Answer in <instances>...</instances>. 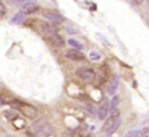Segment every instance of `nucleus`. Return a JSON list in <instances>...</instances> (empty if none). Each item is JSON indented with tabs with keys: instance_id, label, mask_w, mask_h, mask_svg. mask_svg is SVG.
Here are the masks:
<instances>
[{
	"instance_id": "7",
	"label": "nucleus",
	"mask_w": 149,
	"mask_h": 137,
	"mask_svg": "<svg viewBox=\"0 0 149 137\" xmlns=\"http://www.w3.org/2000/svg\"><path fill=\"white\" fill-rule=\"evenodd\" d=\"M41 29H43V31L45 34H47L48 36H52V35H55V34H57V29H56V27L53 26V24H51L50 22H41Z\"/></svg>"
},
{
	"instance_id": "10",
	"label": "nucleus",
	"mask_w": 149,
	"mask_h": 137,
	"mask_svg": "<svg viewBox=\"0 0 149 137\" xmlns=\"http://www.w3.org/2000/svg\"><path fill=\"white\" fill-rule=\"evenodd\" d=\"M38 9H39V7H38L37 5H35L33 3L26 4V5L20 7V12H22V13L28 15V14H31V13H33V12H36Z\"/></svg>"
},
{
	"instance_id": "12",
	"label": "nucleus",
	"mask_w": 149,
	"mask_h": 137,
	"mask_svg": "<svg viewBox=\"0 0 149 137\" xmlns=\"http://www.w3.org/2000/svg\"><path fill=\"white\" fill-rule=\"evenodd\" d=\"M119 118H113V117H110L108 120H107V122L104 123V127H102V131H104V132H107L108 130H110L111 128H112V126L115 124V122L118 120Z\"/></svg>"
},
{
	"instance_id": "5",
	"label": "nucleus",
	"mask_w": 149,
	"mask_h": 137,
	"mask_svg": "<svg viewBox=\"0 0 149 137\" xmlns=\"http://www.w3.org/2000/svg\"><path fill=\"white\" fill-rule=\"evenodd\" d=\"M109 100L107 96H104L102 100V102H100V107H98L97 109V112H96V114H97V117L100 120H104L107 117V115H108V112H109Z\"/></svg>"
},
{
	"instance_id": "15",
	"label": "nucleus",
	"mask_w": 149,
	"mask_h": 137,
	"mask_svg": "<svg viewBox=\"0 0 149 137\" xmlns=\"http://www.w3.org/2000/svg\"><path fill=\"white\" fill-rule=\"evenodd\" d=\"M120 124H121V120H120V118H119V119L117 120L116 122H115V124H114V125L112 126V128H111L110 130H108V131L106 132V133H107V135H108V136H110V135H112V134L114 133V132H116V130L119 128Z\"/></svg>"
},
{
	"instance_id": "21",
	"label": "nucleus",
	"mask_w": 149,
	"mask_h": 137,
	"mask_svg": "<svg viewBox=\"0 0 149 137\" xmlns=\"http://www.w3.org/2000/svg\"><path fill=\"white\" fill-rule=\"evenodd\" d=\"M144 0H132V4L135 6H139L140 4H142V2H143Z\"/></svg>"
},
{
	"instance_id": "20",
	"label": "nucleus",
	"mask_w": 149,
	"mask_h": 137,
	"mask_svg": "<svg viewBox=\"0 0 149 137\" xmlns=\"http://www.w3.org/2000/svg\"><path fill=\"white\" fill-rule=\"evenodd\" d=\"M141 137H149V128H145V129L142 130Z\"/></svg>"
},
{
	"instance_id": "18",
	"label": "nucleus",
	"mask_w": 149,
	"mask_h": 137,
	"mask_svg": "<svg viewBox=\"0 0 149 137\" xmlns=\"http://www.w3.org/2000/svg\"><path fill=\"white\" fill-rule=\"evenodd\" d=\"M5 13H6V7H5V5L0 1V17L5 15Z\"/></svg>"
},
{
	"instance_id": "1",
	"label": "nucleus",
	"mask_w": 149,
	"mask_h": 137,
	"mask_svg": "<svg viewBox=\"0 0 149 137\" xmlns=\"http://www.w3.org/2000/svg\"><path fill=\"white\" fill-rule=\"evenodd\" d=\"M10 106L17 109L18 111L22 112L26 117L31 118V119H33L38 114L37 109L33 106L29 105V104H24V103H22V102H19V101H12V102H10Z\"/></svg>"
},
{
	"instance_id": "13",
	"label": "nucleus",
	"mask_w": 149,
	"mask_h": 137,
	"mask_svg": "<svg viewBox=\"0 0 149 137\" xmlns=\"http://www.w3.org/2000/svg\"><path fill=\"white\" fill-rule=\"evenodd\" d=\"M10 3H12L13 5L15 6H22L26 5V4H31V3H35L36 0H9Z\"/></svg>"
},
{
	"instance_id": "19",
	"label": "nucleus",
	"mask_w": 149,
	"mask_h": 137,
	"mask_svg": "<svg viewBox=\"0 0 149 137\" xmlns=\"http://www.w3.org/2000/svg\"><path fill=\"white\" fill-rule=\"evenodd\" d=\"M139 134H140L139 131H131V132H128L125 137H139Z\"/></svg>"
},
{
	"instance_id": "9",
	"label": "nucleus",
	"mask_w": 149,
	"mask_h": 137,
	"mask_svg": "<svg viewBox=\"0 0 149 137\" xmlns=\"http://www.w3.org/2000/svg\"><path fill=\"white\" fill-rule=\"evenodd\" d=\"M26 18V14L22 13V12H17L15 13L11 18H10V24H19L22 22H24Z\"/></svg>"
},
{
	"instance_id": "2",
	"label": "nucleus",
	"mask_w": 149,
	"mask_h": 137,
	"mask_svg": "<svg viewBox=\"0 0 149 137\" xmlns=\"http://www.w3.org/2000/svg\"><path fill=\"white\" fill-rule=\"evenodd\" d=\"M33 132L39 137H50L53 134L52 127L45 121H38L33 125Z\"/></svg>"
},
{
	"instance_id": "22",
	"label": "nucleus",
	"mask_w": 149,
	"mask_h": 137,
	"mask_svg": "<svg viewBox=\"0 0 149 137\" xmlns=\"http://www.w3.org/2000/svg\"><path fill=\"white\" fill-rule=\"evenodd\" d=\"M147 2H148V5H149V0H147Z\"/></svg>"
},
{
	"instance_id": "8",
	"label": "nucleus",
	"mask_w": 149,
	"mask_h": 137,
	"mask_svg": "<svg viewBox=\"0 0 149 137\" xmlns=\"http://www.w3.org/2000/svg\"><path fill=\"white\" fill-rule=\"evenodd\" d=\"M118 84H119V76L118 75H114V77H113V79L111 80L110 84L108 86V94L114 96L117 90V87H118Z\"/></svg>"
},
{
	"instance_id": "16",
	"label": "nucleus",
	"mask_w": 149,
	"mask_h": 137,
	"mask_svg": "<svg viewBox=\"0 0 149 137\" xmlns=\"http://www.w3.org/2000/svg\"><path fill=\"white\" fill-rule=\"evenodd\" d=\"M119 105V96H115L114 98L112 99L111 101V104H109V110H113V109H116L117 106Z\"/></svg>"
},
{
	"instance_id": "6",
	"label": "nucleus",
	"mask_w": 149,
	"mask_h": 137,
	"mask_svg": "<svg viewBox=\"0 0 149 137\" xmlns=\"http://www.w3.org/2000/svg\"><path fill=\"white\" fill-rule=\"evenodd\" d=\"M67 58H69L70 60L73 61H82L85 59V56L81 53L79 50H75V49H70L67 51L66 53Z\"/></svg>"
},
{
	"instance_id": "14",
	"label": "nucleus",
	"mask_w": 149,
	"mask_h": 137,
	"mask_svg": "<svg viewBox=\"0 0 149 137\" xmlns=\"http://www.w3.org/2000/svg\"><path fill=\"white\" fill-rule=\"evenodd\" d=\"M68 44L70 47H72L73 49H75V50H79V51H80L81 49H83L82 44L79 43L78 41H76V40H74V39H69Z\"/></svg>"
},
{
	"instance_id": "3",
	"label": "nucleus",
	"mask_w": 149,
	"mask_h": 137,
	"mask_svg": "<svg viewBox=\"0 0 149 137\" xmlns=\"http://www.w3.org/2000/svg\"><path fill=\"white\" fill-rule=\"evenodd\" d=\"M75 73H76V75L79 78L85 81H92L95 78V72H94V70H92L90 68L79 67V68L76 69Z\"/></svg>"
},
{
	"instance_id": "17",
	"label": "nucleus",
	"mask_w": 149,
	"mask_h": 137,
	"mask_svg": "<svg viewBox=\"0 0 149 137\" xmlns=\"http://www.w3.org/2000/svg\"><path fill=\"white\" fill-rule=\"evenodd\" d=\"M100 54H98L97 52H95V51H92V52H90L89 53V58H90V60H92V61H97V60H100Z\"/></svg>"
},
{
	"instance_id": "11",
	"label": "nucleus",
	"mask_w": 149,
	"mask_h": 137,
	"mask_svg": "<svg viewBox=\"0 0 149 137\" xmlns=\"http://www.w3.org/2000/svg\"><path fill=\"white\" fill-rule=\"evenodd\" d=\"M50 40H51L52 43H54L56 46H58V47H61V46L64 45V41H63V39L60 37L58 34H55V35H52L50 36Z\"/></svg>"
},
{
	"instance_id": "4",
	"label": "nucleus",
	"mask_w": 149,
	"mask_h": 137,
	"mask_svg": "<svg viewBox=\"0 0 149 137\" xmlns=\"http://www.w3.org/2000/svg\"><path fill=\"white\" fill-rule=\"evenodd\" d=\"M42 15L45 18H47L48 20L53 22H62L64 20L63 16L60 13L54 11V10H50V9H44L42 10Z\"/></svg>"
}]
</instances>
